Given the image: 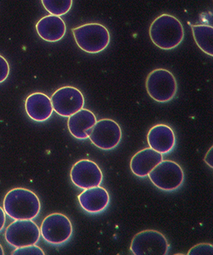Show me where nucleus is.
<instances>
[{"label": "nucleus", "mask_w": 213, "mask_h": 255, "mask_svg": "<svg viewBox=\"0 0 213 255\" xmlns=\"http://www.w3.org/2000/svg\"><path fill=\"white\" fill-rule=\"evenodd\" d=\"M12 255H44L45 253L41 250L40 248L34 245H30V246L21 247L15 249Z\"/></svg>", "instance_id": "aec40b11"}, {"label": "nucleus", "mask_w": 213, "mask_h": 255, "mask_svg": "<svg viewBox=\"0 0 213 255\" xmlns=\"http://www.w3.org/2000/svg\"><path fill=\"white\" fill-rule=\"evenodd\" d=\"M82 209L89 214H98L108 208L110 197L108 191L101 186L85 189L78 197Z\"/></svg>", "instance_id": "ddd939ff"}, {"label": "nucleus", "mask_w": 213, "mask_h": 255, "mask_svg": "<svg viewBox=\"0 0 213 255\" xmlns=\"http://www.w3.org/2000/svg\"><path fill=\"white\" fill-rule=\"evenodd\" d=\"M194 38L203 52L213 56V27L208 25H192Z\"/></svg>", "instance_id": "a211bd4d"}, {"label": "nucleus", "mask_w": 213, "mask_h": 255, "mask_svg": "<svg viewBox=\"0 0 213 255\" xmlns=\"http://www.w3.org/2000/svg\"><path fill=\"white\" fill-rule=\"evenodd\" d=\"M213 247L210 244H201L193 247L189 251V255H213Z\"/></svg>", "instance_id": "412c9836"}, {"label": "nucleus", "mask_w": 213, "mask_h": 255, "mask_svg": "<svg viewBox=\"0 0 213 255\" xmlns=\"http://www.w3.org/2000/svg\"><path fill=\"white\" fill-rule=\"evenodd\" d=\"M4 255V252H3V247H2V245L0 244V255Z\"/></svg>", "instance_id": "393cba45"}, {"label": "nucleus", "mask_w": 213, "mask_h": 255, "mask_svg": "<svg viewBox=\"0 0 213 255\" xmlns=\"http://www.w3.org/2000/svg\"><path fill=\"white\" fill-rule=\"evenodd\" d=\"M50 101L53 110L64 118H69L75 114L85 106V98L81 91L72 86L58 89L53 94Z\"/></svg>", "instance_id": "9d476101"}, {"label": "nucleus", "mask_w": 213, "mask_h": 255, "mask_svg": "<svg viewBox=\"0 0 213 255\" xmlns=\"http://www.w3.org/2000/svg\"><path fill=\"white\" fill-rule=\"evenodd\" d=\"M36 31L42 39L47 42H57L64 37L67 31L64 20L59 16L46 15L36 24Z\"/></svg>", "instance_id": "dca6fc26"}, {"label": "nucleus", "mask_w": 213, "mask_h": 255, "mask_svg": "<svg viewBox=\"0 0 213 255\" xmlns=\"http://www.w3.org/2000/svg\"><path fill=\"white\" fill-rule=\"evenodd\" d=\"M70 178L73 185L85 190L99 186L103 180V175L96 162L82 159L75 162L71 168Z\"/></svg>", "instance_id": "9b49d317"}, {"label": "nucleus", "mask_w": 213, "mask_h": 255, "mask_svg": "<svg viewBox=\"0 0 213 255\" xmlns=\"http://www.w3.org/2000/svg\"><path fill=\"white\" fill-rule=\"evenodd\" d=\"M91 142L103 151L113 150L122 139L120 125L113 119H104L97 121L93 127L85 131Z\"/></svg>", "instance_id": "423d86ee"}, {"label": "nucleus", "mask_w": 213, "mask_h": 255, "mask_svg": "<svg viewBox=\"0 0 213 255\" xmlns=\"http://www.w3.org/2000/svg\"><path fill=\"white\" fill-rule=\"evenodd\" d=\"M97 121V118L92 112L83 108L68 118L67 128L71 134L76 139H86L89 136L85 131L93 127Z\"/></svg>", "instance_id": "f3484780"}, {"label": "nucleus", "mask_w": 213, "mask_h": 255, "mask_svg": "<svg viewBox=\"0 0 213 255\" xmlns=\"http://www.w3.org/2000/svg\"><path fill=\"white\" fill-rule=\"evenodd\" d=\"M213 148L212 146V148L209 149V151H208V153L206 155V157H205V162L208 163V165L210 166L211 168H213Z\"/></svg>", "instance_id": "5701e85b"}, {"label": "nucleus", "mask_w": 213, "mask_h": 255, "mask_svg": "<svg viewBox=\"0 0 213 255\" xmlns=\"http://www.w3.org/2000/svg\"><path fill=\"white\" fill-rule=\"evenodd\" d=\"M40 233L46 243L60 246L70 239L73 234V226L66 215L54 213L44 218L41 224Z\"/></svg>", "instance_id": "0eeeda50"}, {"label": "nucleus", "mask_w": 213, "mask_h": 255, "mask_svg": "<svg viewBox=\"0 0 213 255\" xmlns=\"http://www.w3.org/2000/svg\"><path fill=\"white\" fill-rule=\"evenodd\" d=\"M42 3L51 15L61 16L70 10L73 4L72 0H43Z\"/></svg>", "instance_id": "6ab92c4d"}, {"label": "nucleus", "mask_w": 213, "mask_h": 255, "mask_svg": "<svg viewBox=\"0 0 213 255\" xmlns=\"http://www.w3.org/2000/svg\"><path fill=\"white\" fill-rule=\"evenodd\" d=\"M163 155L151 148H145L132 157L130 167L132 173L140 178H145L153 168L163 161Z\"/></svg>", "instance_id": "2eb2a0df"}, {"label": "nucleus", "mask_w": 213, "mask_h": 255, "mask_svg": "<svg viewBox=\"0 0 213 255\" xmlns=\"http://www.w3.org/2000/svg\"><path fill=\"white\" fill-rule=\"evenodd\" d=\"M9 74V65L2 55H0V84L5 81Z\"/></svg>", "instance_id": "4be33fe9"}, {"label": "nucleus", "mask_w": 213, "mask_h": 255, "mask_svg": "<svg viewBox=\"0 0 213 255\" xmlns=\"http://www.w3.org/2000/svg\"><path fill=\"white\" fill-rule=\"evenodd\" d=\"M149 179L157 188L164 191H174L184 182V172L178 162L163 160L149 173Z\"/></svg>", "instance_id": "39448f33"}, {"label": "nucleus", "mask_w": 213, "mask_h": 255, "mask_svg": "<svg viewBox=\"0 0 213 255\" xmlns=\"http://www.w3.org/2000/svg\"><path fill=\"white\" fill-rule=\"evenodd\" d=\"M149 36L156 46L169 50L178 47L184 40V26L178 18L163 14L150 25Z\"/></svg>", "instance_id": "f03ea898"}, {"label": "nucleus", "mask_w": 213, "mask_h": 255, "mask_svg": "<svg viewBox=\"0 0 213 255\" xmlns=\"http://www.w3.org/2000/svg\"><path fill=\"white\" fill-rule=\"evenodd\" d=\"M27 116L36 122H44L52 115L53 107L49 96L44 93L31 94L25 102Z\"/></svg>", "instance_id": "4468645a"}, {"label": "nucleus", "mask_w": 213, "mask_h": 255, "mask_svg": "<svg viewBox=\"0 0 213 255\" xmlns=\"http://www.w3.org/2000/svg\"><path fill=\"white\" fill-rule=\"evenodd\" d=\"M5 212L0 207V232L3 229L6 222Z\"/></svg>", "instance_id": "b1692460"}, {"label": "nucleus", "mask_w": 213, "mask_h": 255, "mask_svg": "<svg viewBox=\"0 0 213 255\" xmlns=\"http://www.w3.org/2000/svg\"><path fill=\"white\" fill-rule=\"evenodd\" d=\"M5 240L17 249L37 244L40 238V229L32 220H19L9 225L5 231Z\"/></svg>", "instance_id": "1a4fd4ad"}, {"label": "nucleus", "mask_w": 213, "mask_h": 255, "mask_svg": "<svg viewBox=\"0 0 213 255\" xmlns=\"http://www.w3.org/2000/svg\"><path fill=\"white\" fill-rule=\"evenodd\" d=\"M40 209L39 198L28 189H12L3 199V210L14 221L33 220L38 216Z\"/></svg>", "instance_id": "f257e3e1"}, {"label": "nucleus", "mask_w": 213, "mask_h": 255, "mask_svg": "<svg viewBox=\"0 0 213 255\" xmlns=\"http://www.w3.org/2000/svg\"><path fill=\"white\" fill-rule=\"evenodd\" d=\"M169 250L166 237L155 230L137 233L131 244V252L135 255H167Z\"/></svg>", "instance_id": "6e6552de"}, {"label": "nucleus", "mask_w": 213, "mask_h": 255, "mask_svg": "<svg viewBox=\"0 0 213 255\" xmlns=\"http://www.w3.org/2000/svg\"><path fill=\"white\" fill-rule=\"evenodd\" d=\"M147 92L149 96L160 103L172 101L178 91L175 76L170 71L159 68L149 73L146 80Z\"/></svg>", "instance_id": "20e7f679"}, {"label": "nucleus", "mask_w": 213, "mask_h": 255, "mask_svg": "<svg viewBox=\"0 0 213 255\" xmlns=\"http://www.w3.org/2000/svg\"><path fill=\"white\" fill-rule=\"evenodd\" d=\"M72 32L78 46L89 54L102 52L110 43V33L102 24H85L73 28Z\"/></svg>", "instance_id": "7ed1b4c3"}, {"label": "nucleus", "mask_w": 213, "mask_h": 255, "mask_svg": "<svg viewBox=\"0 0 213 255\" xmlns=\"http://www.w3.org/2000/svg\"><path fill=\"white\" fill-rule=\"evenodd\" d=\"M148 143L149 147L159 153H169L175 147V133L168 125H155L148 133Z\"/></svg>", "instance_id": "f8f14e48"}]
</instances>
